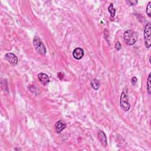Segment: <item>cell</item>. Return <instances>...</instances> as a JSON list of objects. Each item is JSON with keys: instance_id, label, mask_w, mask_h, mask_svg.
<instances>
[{"instance_id": "e0dca14e", "label": "cell", "mask_w": 151, "mask_h": 151, "mask_svg": "<svg viewBox=\"0 0 151 151\" xmlns=\"http://www.w3.org/2000/svg\"><path fill=\"white\" fill-rule=\"evenodd\" d=\"M58 77L60 79V80H62V79L63 78V77H64V74H63V73L61 72H59L58 73Z\"/></svg>"}, {"instance_id": "8fae6325", "label": "cell", "mask_w": 151, "mask_h": 151, "mask_svg": "<svg viewBox=\"0 0 151 151\" xmlns=\"http://www.w3.org/2000/svg\"><path fill=\"white\" fill-rule=\"evenodd\" d=\"M108 11L111 14V17H114L115 15V13H116V10L113 7V4H111L109 8H108Z\"/></svg>"}, {"instance_id": "5bb4252c", "label": "cell", "mask_w": 151, "mask_h": 151, "mask_svg": "<svg viewBox=\"0 0 151 151\" xmlns=\"http://www.w3.org/2000/svg\"><path fill=\"white\" fill-rule=\"evenodd\" d=\"M121 47H122V46H121V44L120 42H117L116 43V44H115V49H116V50H117V51L120 50L121 49Z\"/></svg>"}, {"instance_id": "7a4b0ae2", "label": "cell", "mask_w": 151, "mask_h": 151, "mask_svg": "<svg viewBox=\"0 0 151 151\" xmlns=\"http://www.w3.org/2000/svg\"><path fill=\"white\" fill-rule=\"evenodd\" d=\"M120 105L121 108L126 112L130 109L131 105L129 102L128 90L126 89H125L122 93L120 99Z\"/></svg>"}, {"instance_id": "52a82bcc", "label": "cell", "mask_w": 151, "mask_h": 151, "mask_svg": "<svg viewBox=\"0 0 151 151\" xmlns=\"http://www.w3.org/2000/svg\"><path fill=\"white\" fill-rule=\"evenodd\" d=\"M66 128V123L61 120L57 121L55 124V132H56L57 133H61Z\"/></svg>"}, {"instance_id": "30bf717a", "label": "cell", "mask_w": 151, "mask_h": 151, "mask_svg": "<svg viewBox=\"0 0 151 151\" xmlns=\"http://www.w3.org/2000/svg\"><path fill=\"white\" fill-rule=\"evenodd\" d=\"M90 84L92 88L95 90H98L100 87V82L96 78L93 79L90 82Z\"/></svg>"}, {"instance_id": "ba28073f", "label": "cell", "mask_w": 151, "mask_h": 151, "mask_svg": "<svg viewBox=\"0 0 151 151\" xmlns=\"http://www.w3.org/2000/svg\"><path fill=\"white\" fill-rule=\"evenodd\" d=\"M73 55L75 59L77 60H80L83 57L84 51L81 48H76L73 52Z\"/></svg>"}, {"instance_id": "8992f818", "label": "cell", "mask_w": 151, "mask_h": 151, "mask_svg": "<svg viewBox=\"0 0 151 151\" xmlns=\"http://www.w3.org/2000/svg\"><path fill=\"white\" fill-rule=\"evenodd\" d=\"M38 78L43 85L46 86L50 83V78L48 75L44 73H40L38 75Z\"/></svg>"}, {"instance_id": "5b68a950", "label": "cell", "mask_w": 151, "mask_h": 151, "mask_svg": "<svg viewBox=\"0 0 151 151\" xmlns=\"http://www.w3.org/2000/svg\"><path fill=\"white\" fill-rule=\"evenodd\" d=\"M5 58L8 61L13 65H15L17 64L18 59L16 57V55L14 54L13 53H9L6 54L5 55Z\"/></svg>"}, {"instance_id": "9c48e42d", "label": "cell", "mask_w": 151, "mask_h": 151, "mask_svg": "<svg viewBox=\"0 0 151 151\" xmlns=\"http://www.w3.org/2000/svg\"><path fill=\"white\" fill-rule=\"evenodd\" d=\"M98 137H99V139L101 142L102 146L105 148L106 147L107 145V138H106V135L105 134V133L102 131L99 132Z\"/></svg>"}, {"instance_id": "7c38bea8", "label": "cell", "mask_w": 151, "mask_h": 151, "mask_svg": "<svg viewBox=\"0 0 151 151\" xmlns=\"http://www.w3.org/2000/svg\"><path fill=\"white\" fill-rule=\"evenodd\" d=\"M150 76L151 75L149 74L148 76V78L147 80V89H148V92L149 94L150 93L151 91V83H150Z\"/></svg>"}, {"instance_id": "4fadbf2b", "label": "cell", "mask_w": 151, "mask_h": 151, "mask_svg": "<svg viewBox=\"0 0 151 151\" xmlns=\"http://www.w3.org/2000/svg\"><path fill=\"white\" fill-rule=\"evenodd\" d=\"M151 2H149V4H148L147 7H146V14H148V15L149 16V18L151 17Z\"/></svg>"}, {"instance_id": "6da1fadb", "label": "cell", "mask_w": 151, "mask_h": 151, "mask_svg": "<svg viewBox=\"0 0 151 151\" xmlns=\"http://www.w3.org/2000/svg\"><path fill=\"white\" fill-rule=\"evenodd\" d=\"M123 38L127 45H132L137 42L138 34L132 30H128L124 33Z\"/></svg>"}, {"instance_id": "277c9868", "label": "cell", "mask_w": 151, "mask_h": 151, "mask_svg": "<svg viewBox=\"0 0 151 151\" xmlns=\"http://www.w3.org/2000/svg\"><path fill=\"white\" fill-rule=\"evenodd\" d=\"M150 24L148 23L145 27L144 30V40L145 44L147 49H149L151 45V37H150Z\"/></svg>"}, {"instance_id": "3957f363", "label": "cell", "mask_w": 151, "mask_h": 151, "mask_svg": "<svg viewBox=\"0 0 151 151\" xmlns=\"http://www.w3.org/2000/svg\"><path fill=\"white\" fill-rule=\"evenodd\" d=\"M33 44L36 50L40 54H45L47 50L45 46L41 40L40 38L38 37H35L33 39Z\"/></svg>"}, {"instance_id": "9a60e30c", "label": "cell", "mask_w": 151, "mask_h": 151, "mask_svg": "<svg viewBox=\"0 0 151 151\" xmlns=\"http://www.w3.org/2000/svg\"><path fill=\"white\" fill-rule=\"evenodd\" d=\"M126 3L130 5H135L138 3V1H126Z\"/></svg>"}, {"instance_id": "2e32d148", "label": "cell", "mask_w": 151, "mask_h": 151, "mask_svg": "<svg viewBox=\"0 0 151 151\" xmlns=\"http://www.w3.org/2000/svg\"><path fill=\"white\" fill-rule=\"evenodd\" d=\"M137 81H138V79L136 77H133L132 78V84L134 86L136 84V83H137Z\"/></svg>"}]
</instances>
